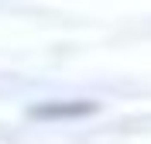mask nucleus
Instances as JSON below:
<instances>
[{
    "label": "nucleus",
    "mask_w": 151,
    "mask_h": 144,
    "mask_svg": "<svg viewBox=\"0 0 151 144\" xmlns=\"http://www.w3.org/2000/svg\"><path fill=\"white\" fill-rule=\"evenodd\" d=\"M100 106L93 100H48V103H35L28 110L35 120H83L93 117Z\"/></svg>",
    "instance_id": "1"
}]
</instances>
